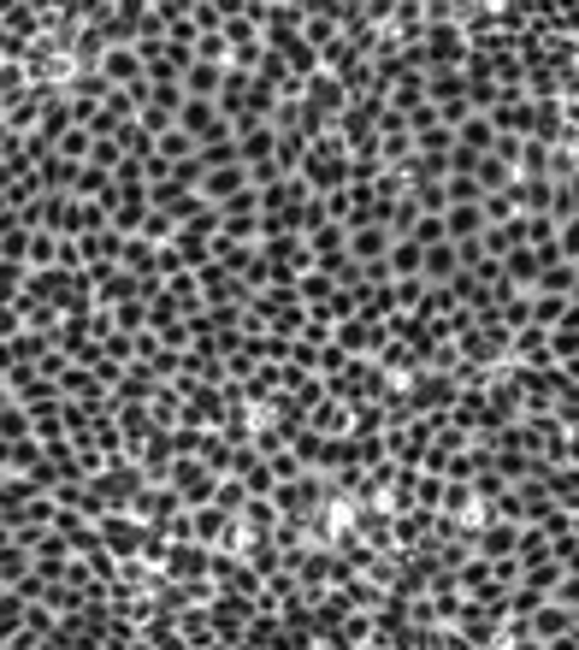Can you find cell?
<instances>
[{
    "mask_svg": "<svg viewBox=\"0 0 579 650\" xmlns=\"http://www.w3.org/2000/svg\"><path fill=\"white\" fill-rule=\"evenodd\" d=\"M166 485H178L190 509H208V503L220 497V473H213L208 461H196V456H184L178 468H172V480H166Z\"/></svg>",
    "mask_w": 579,
    "mask_h": 650,
    "instance_id": "7a4b0ae2",
    "label": "cell"
},
{
    "mask_svg": "<svg viewBox=\"0 0 579 650\" xmlns=\"http://www.w3.org/2000/svg\"><path fill=\"white\" fill-rule=\"evenodd\" d=\"M101 544H107L119 562H137L142 544H149V527H142L137 515H107V520H101Z\"/></svg>",
    "mask_w": 579,
    "mask_h": 650,
    "instance_id": "3957f363",
    "label": "cell"
},
{
    "mask_svg": "<svg viewBox=\"0 0 579 650\" xmlns=\"http://www.w3.org/2000/svg\"><path fill=\"white\" fill-rule=\"evenodd\" d=\"M101 71H107L113 90H142V83H149V66H142V54H137V48H113Z\"/></svg>",
    "mask_w": 579,
    "mask_h": 650,
    "instance_id": "9c48e42d",
    "label": "cell"
},
{
    "mask_svg": "<svg viewBox=\"0 0 579 650\" xmlns=\"http://www.w3.org/2000/svg\"><path fill=\"white\" fill-rule=\"evenodd\" d=\"M0 574H7V586H19L24 574H36V551H19V544H7V551H0Z\"/></svg>",
    "mask_w": 579,
    "mask_h": 650,
    "instance_id": "2e32d148",
    "label": "cell"
},
{
    "mask_svg": "<svg viewBox=\"0 0 579 650\" xmlns=\"http://www.w3.org/2000/svg\"><path fill=\"white\" fill-rule=\"evenodd\" d=\"M0 432H7V444L36 438V414L24 409V402H12V397H7V409H0Z\"/></svg>",
    "mask_w": 579,
    "mask_h": 650,
    "instance_id": "5bb4252c",
    "label": "cell"
},
{
    "mask_svg": "<svg viewBox=\"0 0 579 650\" xmlns=\"http://www.w3.org/2000/svg\"><path fill=\"white\" fill-rule=\"evenodd\" d=\"M125 272H137V279H161V243H149V237H130L125 243V260H119Z\"/></svg>",
    "mask_w": 579,
    "mask_h": 650,
    "instance_id": "8fae6325",
    "label": "cell"
},
{
    "mask_svg": "<svg viewBox=\"0 0 579 650\" xmlns=\"http://www.w3.org/2000/svg\"><path fill=\"white\" fill-rule=\"evenodd\" d=\"M0 461H7V473H42V468H48V444H42V438L7 444V450H0Z\"/></svg>",
    "mask_w": 579,
    "mask_h": 650,
    "instance_id": "7c38bea8",
    "label": "cell"
},
{
    "mask_svg": "<svg viewBox=\"0 0 579 650\" xmlns=\"http://www.w3.org/2000/svg\"><path fill=\"white\" fill-rule=\"evenodd\" d=\"M308 426L320 432V438H343V432H355V409H350V402H338V397H326L320 409L308 414Z\"/></svg>",
    "mask_w": 579,
    "mask_h": 650,
    "instance_id": "30bf717a",
    "label": "cell"
},
{
    "mask_svg": "<svg viewBox=\"0 0 579 650\" xmlns=\"http://www.w3.org/2000/svg\"><path fill=\"white\" fill-rule=\"evenodd\" d=\"M237 149H243V166L279 161V125H267V119H237Z\"/></svg>",
    "mask_w": 579,
    "mask_h": 650,
    "instance_id": "5b68a950",
    "label": "cell"
},
{
    "mask_svg": "<svg viewBox=\"0 0 579 650\" xmlns=\"http://www.w3.org/2000/svg\"><path fill=\"white\" fill-rule=\"evenodd\" d=\"M390 249H397V237L385 225H350V260H361V267H379V260H390Z\"/></svg>",
    "mask_w": 579,
    "mask_h": 650,
    "instance_id": "8992f818",
    "label": "cell"
},
{
    "mask_svg": "<svg viewBox=\"0 0 579 650\" xmlns=\"http://www.w3.org/2000/svg\"><path fill=\"white\" fill-rule=\"evenodd\" d=\"M225 83H231V66H208V60H196V66H190V78H184V95H190V101H213V107H220Z\"/></svg>",
    "mask_w": 579,
    "mask_h": 650,
    "instance_id": "ba28073f",
    "label": "cell"
},
{
    "mask_svg": "<svg viewBox=\"0 0 579 650\" xmlns=\"http://www.w3.org/2000/svg\"><path fill=\"white\" fill-rule=\"evenodd\" d=\"M390 279H426V249H420L414 237H402L397 249H390Z\"/></svg>",
    "mask_w": 579,
    "mask_h": 650,
    "instance_id": "4fadbf2b",
    "label": "cell"
},
{
    "mask_svg": "<svg viewBox=\"0 0 579 650\" xmlns=\"http://www.w3.org/2000/svg\"><path fill=\"white\" fill-rule=\"evenodd\" d=\"M48 355H54L48 331H12L7 338V367H42Z\"/></svg>",
    "mask_w": 579,
    "mask_h": 650,
    "instance_id": "52a82bcc",
    "label": "cell"
},
{
    "mask_svg": "<svg viewBox=\"0 0 579 650\" xmlns=\"http://www.w3.org/2000/svg\"><path fill=\"white\" fill-rule=\"evenodd\" d=\"M196 137H190V130H166V137H161V161L166 166H184V161H196Z\"/></svg>",
    "mask_w": 579,
    "mask_h": 650,
    "instance_id": "9a60e30c",
    "label": "cell"
},
{
    "mask_svg": "<svg viewBox=\"0 0 579 650\" xmlns=\"http://www.w3.org/2000/svg\"><path fill=\"white\" fill-rule=\"evenodd\" d=\"M444 503H450V515H468L473 491H468V485H461V480H450V485H444Z\"/></svg>",
    "mask_w": 579,
    "mask_h": 650,
    "instance_id": "e0dca14e",
    "label": "cell"
},
{
    "mask_svg": "<svg viewBox=\"0 0 579 650\" xmlns=\"http://www.w3.org/2000/svg\"><path fill=\"white\" fill-rule=\"evenodd\" d=\"M184 509H190V503H184L178 485H149V491L137 497V509H130V515H137L142 527H166V520H178Z\"/></svg>",
    "mask_w": 579,
    "mask_h": 650,
    "instance_id": "277c9868",
    "label": "cell"
},
{
    "mask_svg": "<svg viewBox=\"0 0 579 650\" xmlns=\"http://www.w3.org/2000/svg\"><path fill=\"white\" fill-rule=\"evenodd\" d=\"M178 130H190V137H196V149H220V142L237 137V125H231L225 113L213 107V101H184Z\"/></svg>",
    "mask_w": 579,
    "mask_h": 650,
    "instance_id": "6da1fadb",
    "label": "cell"
}]
</instances>
